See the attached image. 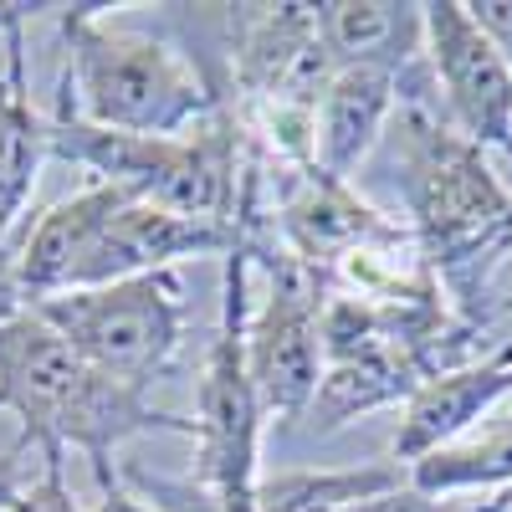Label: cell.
Returning <instances> with one entry per match:
<instances>
[{"label":"cell","mask_w":512,"mask_h":512,"mask_svg":"<svg viewBox=\"0 0 512 512\" xmlns=\"http://www.w3.org/2000/svg\"><path fill=\"white\" fill-rule=\"evenodd\" d=\"M395 164L410 210V241L431 267L446 308L466 328L507 313L497 272L512 262V190L487 169V154L431 108H395Z\"/></svg>","instance_id":"6da1fadb"},{"label":"cell","mask_w":512,"mask_h":512,"mask_svg":"<svg viewBox=\"0 0 512 512\" xmlns=\"http://www.w3.org/2000/svg\"><path fill=\"white\" fill-rule=\"evenodd\" d=\"M0 410L21 420V441L31 451H82L98 477V492L123 487L113 472V451L134 436H190L195 420L159 410L149 390L123 384L82 359L67 338L41 323L31 308L0 318Z\"/></svg>","instance_id":"7a4b0ae2"},{"label":"cell","mask_w":512,"mask_h":512,"mask_svg":"<svg viewBox=\"0 0 512 512\" xmlns=\"http://www.w3.org/2000/svg\"><path fill=\"white\" fill-rule=\"evenodd\" d=\"M231 246H236L231 226L175 216L164 205L134 200L118 185H88L72 200L41 210L26 226V236L6 246V267L26 308L57 292H88L128 277L169 272L185 256H226Z\"/></svg>","instance_id":"3957f363"},{"label":"cell","mask_w":512,"mask_h":512,"mask_svg":"<svg viewBox=\"0 0 512 512\" xmlns=\"http://www.w3.org/2000/svg\"><path fill=\"white\" fill-rule=\"evenodd\" d=\"M98 11L103 6L57 11L67 41L57 108L93 128H108V134L175 139L226 103L185 52L144 31H113L98 21Z\"/></svg>","instance_id":"277c9868"},{"label":"cell","mask_w":512,"mask_h":512,"mask_svg":"<svg viewBox=\"0 0 512 512\" xmlns=\"http://www.w3.org/2000/svg\"><path fill=\"white\" fill-rule=\"evenodd\" d=\"M47 154L93 169V185H118L134 200L164 205L175 216L231 226L241 200V164H246V128L231 103H221L205 123L175 139L144 134H108L57 108L47 118ZM236 231V226H231Z\"/></svg>","instance_id":"5b68a950"},{"label":"cell","mask_w":512,"mask_h":512,"mask_svg":"<svg viewBox=\"0 0 512 512\" xmlns=\"http://www.w3.org/2000/svg\"><path fill=\"white\" fill-rule=\"evenodd\" d=\"M246 282H251V251L236 241L226 251V282H221V323L205 349L200 374V472L216 497V512H256V482H262V405H256L251 374H246Z\"/></svg>","instance_id":"8992f818"},{"label":"cell","mask_w":512,"mask_h":512,"mask_svg":"<svg viewBox=\"0 0 512 512\" xmlns=\"http://www.w3.org/2000/svg\"><path fill=\"white\" fill-rule=\"evenodd\" d=\"M26 308L52 323L88 364L139 390H149L154 374L169 369L185 338V282L175 267L88 292H57Z\"/></svg>","instance_id":"52a82bcc"},{"label":"cell","mask_w":512,"mask_h":512,"mask_svg":"<svg viewBox=\"0 0 512 512\" xmlns=\"http://www.w3.org/2000/svg\"><path fill=\"white\" fill-rule=\"evenodd\" d=\"M251 262H267V297L262 308L246 313V374L256 405L267 420H303L313 405V390L323 379V292L328 282L308 272L292 251H277V241L236 236Z\"/></svg>","instance_id":"ba28073f"},{"label":"cell","mask_w":512,"mask_h":512,"mask_svg":"<svg viewBox=\"0 0 512 512\" xmlns=\"http://www.w3.org/2000/svg\"><path fill=\"white\" fill-rule=\"evenodd\" d=\"M231 11V77L246 113L262 108H318L333 62L318 36V6H226Z\"/></svg>","instance_id":"9c48e42d"},{"label":"cell","mask_w":512,"mask_h":512,"mask_svg":"<svg viewBox=\"0 0 512 512\" xmlns=\"http://www.w3.org/2000/svg\"><path fill=\"white\" fill-rule=\"evenodd\" d=\"M425 31V67L446 93L451 128L477 149H502L512 159V72L492 36L472 21L461 0H431L420 6Z\"/></svg>","instance_id":"30bf717a"},{"label":"cell","mask_w":512,"mask_h":512,"mask_svg":"<svg viewBox=\"0 0 512 512\" xmlns=\"http://www.w3.org/2000/svg\"><path fill=\"white\" fill-rule=\"evenodd\" d=\"M502 395H512V344L487 354V359L431 374L405 400V420H400V436H395L390 456L400 466H415L420 456L466 441V431H472Z\"/></svg>","instance_id":"8fae6325"},{"label":"cell","mask_w":512,"mask_h":512,"mask_svg":"<svg viewBox=\"0 0 512 512\" xmlns=\"http://www.w3.org/2000/svg\"><path fill=\"white\" fill-rule=\"evenodd\" d=\"M405 98V82L390 67H338L313 108V169L328 180H349L364 154L390 128Z\"/></svg>","instance_id":"7c38bea8"},{"label":"cell","mask_w":512,"mask_h":512,"mask_svg":"<svg viewBox=\"0 0 512 512\" xmlns=\"http://www.w3.org/2000/svg\"><path fill=\"white\" fill-rule=\"evenodd\" d=\"M41 159H47V123L31 108L21 26H16L6 31V77H0V251L11 246V231L26 216Z\"/></svg>","instance_id":"4fadbf2b"},{"label":"cell","mask_w":512,"mask_h":512,"mask_svg":"<svg viewBox=\"0 0 512 512\" xmlns=\"http://www.w3.org/2000/svg\"><path fill=\"white\" fill-rule=\"evenodd\" d=\"M400 487H410L400 461H369L349 466V472H277L256 482V512H328Z\"/></svg>","instance_id":"5bb4252c"},{"label":"cell","mask_w":512,"mask_h":512,"mask_svg":"<svg viewBox=\"0 0 512 512\" xmlns=\"http://www.w3.org/2000/svg\"><path fill=\"white\" fill-rule=\"evenodd\" d=\"M420 497L472 492V487H512V425H492L477 441H456L405 466Z\"/></svg>","instance_id":"9a60e30c"},{"label":"cell","mask_w":512,"mask_h":512,"mask_svg":"<svg viewBox=\"0 0 512 512\" xmlns=\"http://www.w3.org/2000/svg\"><path fill=\"white\" fill-rule=\"evenodd\" d=\"M472 21L492 36V47L502 52V62H507V72H512V0H472Z\"/></svg>","instance_id":"2e32d148"},{"label":"cell","mask_w":512,"mask_h":512,"mask_svg":"<svg viewBox=\"0 0 512 512\" xmlns=\"http://www.w3.org/2000/svg\"><path fill=\"white\" fill-rule=\"evenodd\" d=\"M26 456H31V446L21 436L0 451V512H16V502L26 492V466H31Z\"/></svg>","instance_id":"e0dca14e"},{"label":"cell","mask_w":512,"mask_h":512,"mask_svg":"<svg viewBox=\"0 0 512 512\" xmlns=\"http://www.w3.org/2000/svg\"><path fill=\"white\" fill-rule=\"evenodd\" d=\"M328 512H441V502H436V497H420L415 487H400V492L364 497V502H344V507H328Z\"/></svg>","instance_id":"ac0fdd59"},{"label":"cell","mask_w":512,"mask_h":512,"mask_svg":"<svg viewBox=\"0 0 512 512\" xmlns=\"http://www.w3.org/2000/svg\"><path fill=\"white\" fill-rule=\"evenodd\" d=\"M98 512H159V507H149V502H139L128 487H113V492H103V502H98Z\"/></svg>","instance_id":"d6986e66"},{"label":"cell","mask_w":512,"mask_h":512,"mask_svg":"<svg viewBox=\"0 0 512 512\" xmlns=\"http://www.w3.org/2000/svg\"><path fill=\"white\" fill-rule=\"evenodd\" d=\"M451 512H512V487L482 497V502H466V507H451Z\"/></svg>","instance_id":"ffe728a7"},{"label":"cell","mask_w":512,"mask_h":512,"mask_svg":"<svg viewBox=\"0 0 512 512\" xmlns=\"http://www.w3.org/2000/svg\"><path fill=\"white\" fill-rule=\"evenodd\" d=\"M497 425H512V410H507V415H502V420H497Z\"/></svg>","instance_id":"44dd1931"},{"label":"cell","mask_w":512,"mask_h":512,"mask_svg":"<svg viewBox=\"0 0 512 512\" xmlns=\"http://www.w3.org/2000/svg\"><path fill=\"white\" fill-rule=\"evenodd\" d=\"M0 256H6V251H0Z\"/></svg>","instance_id":"7402d4cb"}]
</instances>
